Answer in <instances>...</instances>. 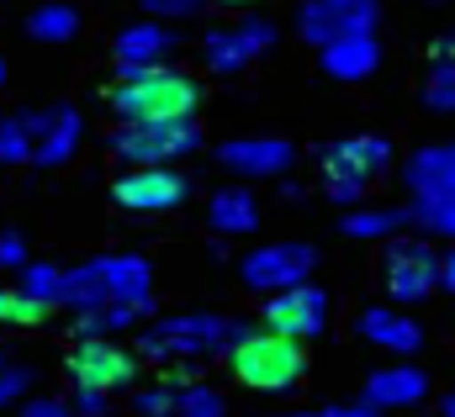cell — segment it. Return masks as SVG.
I'll return each instance as SVG.
<instances>
[{"instance_id":"obj_37","label":"cell","mask_w":455,"mask_h":417,"mask_svg":"<svg viewBox=\"0 0 455 417\" xmlns=\"http://www.w3.org/2000/svg\"><path fill=\"white\" fill-rule=\"evenodd\" d=\"M440 417H455V391L451 397H440Z\"/></svg>"},{"instance_id":"obj_5","label":"cell","mask_w":455,"mask_h":417,"mask_svg":"<svg viewBox=\"0 0 455 417\" xmlns=\"http://www.w3.org/2000/svg\"><path fill=\"white\" fill-rule=\"evenodd\" d=\"M228 370H233L238 386H249V391H259V397H286V391L302 386L307 354H302L297 338H281V333H270V327L254 322V327L228 349Z\"/></svg>"},{"instance_id":"obj_11","label":"cell","mask_w":455,"mask_h":417,"mask_svg":"<svg viewBox=\"0 0 455 417\" xmlns=\"http://www.w3.org/2000/svg\"><path fill=\"white\" fill-rule=\"evenodd\" d=\"M281 43V27L270 16H238L228 27H212L202 37V64L212 75H243L254 59H265L270 48Z\"/></svg>"},{"instance_id":"obj_19","label":"cell","mask_w":455,"mask_h":417,"mask_svg":"<svg viewBox=\"0 0 455 417\" xmlns=\"http://www.w3.org/2000/svg\"><path fill=\"white\" fill-rule=\"evenodd\" d=\"M355 333H360L365 343L397 354V359H408V354L424 349V327L408 317V307H397V302H387V307H365L360 322H355Z\"/></svg>"},{"instance_id":"obj_21","label":"cell","mask_w":455,"mask_h":417,"mask_svg":"<svg viewBox=\"0 0 455 417\" xmlns=\"http://www.w3.org/2000/svg\"><path fill=\"white\" fill-rule=\"evenodd\" d=\"M207 222H212V232H223V238H249V232L259 227V201H254V191H249V185H223V191L207 201Z\"/></svg>"},{"instance_id":"obj_4","label":"cell","mask_w":455,"mask_h":417,"mask_svg":"<svg viewBox=\"0 0 455 417\" xmlns=\"http://www.w3.org/2000/svg\"><path fill=\"white\" fill-rule=\"evenodd\" d=\"M408 216L424 238L455 243V143H424L403 164Z\"/></svg>"},{"instance_id":"obj_12","label":"cell","mask_w":455,"mask_h":417,"mask_svg":"<svg viewBox=\"0 0 455 417\" xmlns=\"http://www.w3.org/2000/svg\"><path fill=\"white\" fill-rule=\"evenodd\" d=\"M329 317H334V296L307 280V286H291V291H281V296H265L259 327L307 343V338H323V333H329Z\"/></svg>"},{"instance_id":"obj_40","label":"cell","mask_w":455,"mask_h":417,"mask_svg":"<svg viewBox=\"0 0 455 417\" xmlns=\"http://www.w3.org/2000/svg\"><path fill=\"white\" fill-rule=\"evenodd\" d=\"M223 5H249V0H223Z\"/></svg>"},{"instance_id":"obj_38","label":"cell","mask_w":455,"mask_h":417,"mask_svg":"<svg viewBox=\"0 0 455 417\" xmlns=\"http://www.w3.org/2000/svg\"><path fill=\"white\" fill-rule=\"evenodd\" d=\"M5 80H11V69H5V53H0V90H5Z\"/></svg>"},{"instance_id":"obj_7","label":"cell","mask_w":455,"mask_h":417,"mask_svg":"<svg viewBox=\"0 0 455 417\" xmlns=\"http://www.w3.org/2000/svg\"><path fill=\"white\" fill-rule=\"evenodd\" d=\"M207 143V132L196 127V116L180 122H122L112 132V159L122 169H170L175 159L196 153Z\"/></svg>"},{"instance_id":"obj_15","label":"cell","mask_w":455,"mask_h":417,"mask_svg":"<svg viewBox=\"0 0 455 417\" xmlns=\"http://www.w3.org/2000/svg\"><path fill=\"white\" fill-rule=\"evenodd\" d=\"M191 196V180L175 169H122L112 185V201L132 216H164Z\"/></svg>"},{"instance_id":"obj_31","label":"cell","mask_w":455,"mask_h":417,"mask_svg":"<svg viewBox=\"0 0 455 417\" xmlns=\"http://www.w3.org/2000/svg\"><path fill=\"white\" fill-rule=\"evenodd\" d=\"M207 0H143V16H159V21H191L202 16Z\"/></svg>"},{"instance_id":"obj_6","label":"cell","mask_w":455,"mask_h":417,"mask_svg":"<svg viewBox=\"0 0 455 417\" xmlns=\"http://www.w3.org/2000/svg\"><path fill=\"white\" fill-rule=\"evenodd\" d=\"M392 169V143L381 132H349L323 148V196L334 207H360V196Z\"/></svg>"},{"instance_id":"obj_8","label":"cell","mask_w":455,"mask_h":417,"mask_svg":"<svg viewBox=\"0 0 455 417\" xmlns=\"http://www.w3.org/2000/svg\"><path fill=\"white\" fill-rule=\"evenodd\" d=\"M440 248H435V238H392L387 243V254H381V286H387V296L397 302V307H419V302H429L435 291H440Z\"/></svg>"},{"instance_id":"obj_22","label":"cell","mask_w":455,"mask_h":417,"mask_svg":"<svg viewBox=\"0 0 455 417\" xmlns=\"http://www.w3.org/2000/svg\"><path fill=\"white\" fill-rule=\"evenodd\" d=\"M403 227H413L408 207H349L339 216V232L355 243H392Z\"/></svg>"},{"instance_id":"obj_17","label":"cell","mask_w":455,"mask_h":417,"mask_svg":"<svg viewBox=\"0 0 455 417\" xmlns=\"http://www.w3.org/2000/svg\"><path fill=\"white\" fill-rule=\"evenodd\" d=\"M85 116L75 106H37V169H59L80 153Z\"/></svg>"},{"instance_id":"obj_39","label":"cell","mask_w":455,"mask_h":417,"mask_svg":"<svg viewBox=\"0 0 455 417\" xmlns=\"http://www.w3.org/2000/svg\"><path fill=\"white\" fill-rule=\"evenodd\" d=\"M286 417H329V413H286Z\"/></svg>"},{"instance_id":"obj_23","label":"cell","mask_w":455,"mask_h":417,"mask_svg":"<svg viewBox=\"0 0 455 417\" xmlns=\"http://www.w3.org/2000/svg\"><path fill=\"white\" fill-rule=\"evenodd\" d=\"M0 164H37V106L0 111Z\"/></svg>"},{"instance_id":"obj_36","label":"cell","mask_w":455,"mask_h":417,"mask_svg":"<svg viewBox=\"0 0 455 417\" xmlns=\"http://www.w3.org/2000/svg\"><path fill=\"white\" fill-rule=\"evenodd\" d=\"M440 291H451L455 296V243L445 248V259H440Z\"/></svg>"},{"instance_id":"obj_14","label":"cell","mask_w":455,"mask_h":417,"mask_svg":"<svg viewBox=\"0 0 455 417\" xmlns=\"http://www.w3.org/2000/svg\"><path fill=\"white\" fill-rule=\"evenodd\" d=\"M218 164L233 180H281L297 164V143L270 138V132H243V138L218 143Z\"/></svg>"},{"instance_id":"obj_2","label":"cell","mask_w":455,"mask_h":417,"mask_svg":"<svg viewBox=\"0 0 455 417\" xmlns=\"http://www.w3.org/2000/svg\"><path fill=\"white\" fill-rule=\"evenodd\" d=\"M64 307L101 312V307H148L154 312V264L143 254H101L69 270L64 280Z\"/></svg>"},{"instance_id":"obj_33","label":"cell","mask_w":455,"mask_h":417,"mask_svg":"<svg viewBox=\"0 0 455 417\" xmlns=\"http://www.w3.org/2000/svg\"><path fill=\"white\" fill-rule=\"evenodd\" d=\"M32 254H27V238L21 232H0V270H27Z\"/></svg>"},{"instance_id":"obj_9","label":"cell","mask_w":455,"mask_h":417,"mask_svg":"<svg viewBox=\"0 0 455 417\" xmlns=\"http://www.w3.org/2000/svg\"><path fill=\"white\" fill-rule=\"evenodd\" d=\"M64 375L75 381V391H132L138 375H143V359L138 349H122L112 338H75L69 354H64Z\"/></svg>"},{"instance_id":"obj_3","label":"cell","mask_w":455,"mask_h":417,"mask_svg":"<svg viewBox=\"0 0 455 417\" xmlns=\"http://www.w3.org/2000/svg\"><path fill=\"white\" fill-rule=\"evenodd\" d=\"M107 101H112L116 122H180V116H196V106H202V80L186 75V69H175V64L116 69Z\"/></svg>"},{"instance_id":"obj_24","label":"cell","mask_w":455,"mask_h":417,"mask_svg":"<svg viewBox=\"0 0 455 417\" xmlns=\"http://www.w3.org/2000/svg\"><path fill=\"white\" fill-rule=\"evenodd\" d=\"M27 37H32V43H75V37H80V11H75L69 0H43V5H32Z\"/></svg>"},{"instance_id":"obj_1","label":"cell","mask_w":455,"mask_h":417,"mask_svg":"<svg viewBox=\"0 0 455 417\" xmlns=\"http://www.w3.org/2000/svg\"><path fill=\"white\" fill-rule=\"evenodd\" d=\"M249 333V322H233L223 312H175L154 317L138 333V359L143 365H202L212 354H228L238 338Z\"/></svg>"},{"instance_id":"obj_28","label":"cell","mask_w":455,"mask_h":417,"mask_svg":"<svg viewBox=\"0 0 455 417\" xmlns=\"http://www.w3.org/2000/svg\"><path fill=\"white\" fill-rule=\"evenodd\" d=\"M48 317H53L48 302L27 296L21 286H0V327H37V322H48Z\"/></svg>"},{"instance_id":"obj_26","label":"cell","mask_w":455,"mask_h":417,"mask_svg":"<svg viewBox=\"0 0 455 417\" xmlns=\"http://www.w3.org/2000/svg\"><path fill=\"white\" fill-rule=\"evenodd\" d=\"M175 417H228V402L196 375V365H180V402Z\"/></svg>"},{"instance_id":"obj_29","label":"cell","mask_w":455,"mask_h":417,"mask_svg":"<svg viewBox=\"0 0 455 417\" xmlns=\"http://www.w3.org/2000/svg\"><path fill=\"white\" fill-rule=\"evenodd\" d=\"M424 106L440 111V116H455V59H435L429 75H424Z\"/></svg>"},{"instance_id":"obj_32","label":"cell","mask_w":455,"mask_h":417,"mask_svg":"<svg viewBox=\"0 0 455 417\" xmlns=\"http://www.w3.org/2000/svg\"><path fill=\"white\" fill-rule=\"evenodd\" d=\"M11 417H75V402H59V397H27Z\"/></svg>"},{"instance_id":"obj_10","label":"cell","mask_w":455,"mask_h":417,"mask_svg":"<svg viewBox=\"0 0 455 417\" xmlns=\"http://www.w3.org/2000/svg\"><path fill=\"white\" fill-rule=\"evenodd\" d=\"M318 270V248L313 243H259L238 259V280L254 296H281L291 286H307Z\"/></svg>"},{"instance_id":"obj_30","label":"cell","mask_w":455,"mask_h":417,"mask_svg":"<svg viewBox=\"0 0 455 417\" xmlns=\"http://www.w3.org/2000/svg\"><path fill=\"white\" fill-rule=\"evenodd\" d=\"M27 386H32V365L11 359L5 343H0V413L16 407V402H27Z\"/></svg>"},{"instance_id":"obj_27","label":"cell","mask_w":455,"mask_h":417,"mask_svg":"<svg viewBox=\"0 0 455 417\" xmlns=\"http://www.w3.org/2000/svg\"><path fill=\"white\" fill-rule=\"evenodd\" d=\"M64 280H69V270H59V264H48V259H32L27 270H16V286H21L27 296L48 302V307H64Z\"/></svg>"},{"instance_id":"obj_18","label":"cell","mask_w":455,"mask_h":417,"mask_svg":"<svg viewBox=\"0 0 455 417\" xmlns=\"http://www.w3.org/2000/svg\"><path fill=\"white\" fill-rule=\"evenodd\" d=\"M424 397H429V375H424L419 365H408V359L381 365V370L365 375V402H371L376 413H408V407H419Z\"/></svg>"},{"instance_id":"obj_13","label":"cell","mask_w":455,"mask_h":417,"mask_svg":"<svg viewBox=\"0 0 455 417\" xmlns=\"http://www.w3.org/2000/svg\"><path fill=\"white\" fill-rule=\"evenodd\" d=\"M376 21H381V0H302L297 5V32L318 53L339 37L376 32Z\"/></svg>"},{"instance_id":"obj_20","label":"cell","mask_w":455,"mask_h":417,"mask_svg":"<svg viewBox=\"0 0 455 417\" xmlns=\"http://www.w3.org/2000/svg\"><path fill=\"white\" fill-rule=\"evenodd\" d=\"M318 64H323L329 80H339V85H360V80H371V75L381 69V43H376V32H355V37L329 43V48L318 53Z\"/></svg>"},{"instance_id":"obj_34","label":"cell","mask_w":455,"mask_h":417,"mask_svg":"<svg viewBox=\"0 0 455 417\" xmlns=\"http://www.w3.org/2000/svg\"><path fill=\"white\" fill-rule=\"evenodd\" d=\"M107 413H112L107 391H75V417H107Z\"/></svg>"},{"instance_id":"obj_25","label":"cell","mask_w":455,"mask_h":417,"mask_svg":"<svg viewBox=\"0 0 455 417\" xmlns=\"http://www.w3.org/2000/svg\"><path fill=\"white\" fill-rule=\"evenodd\" d=\"M148 317V307H101V312L75 317V338H122Z\"/></svg>"},{"instance_id":"obj_16","label":"cell","mask_w":455,"mask_h":417,"mask_svg":"<svg viewBox=\"0 0 455 417\" xmlns=\"http://www.w3.org/2000/svg\"><path fill=\"white\" fill-rule=\"evenodd\" d=\"M180 43H175V32H170V21H159V16H143V21H132V27H122L112 43V59L116 69H154V64H170V53H175Z\"/></svg>"},{"instance_id":"obj_35","label":"cell","mask_w":455,"mask_h":417,"mask_svg":"<svg viewBox=\"0 0 455 417\" xmlns=\"http://www.w3.org/2000/svg\"><path fill=\"white\" fill-rule=\"evenodd\" d=\"M323 413H329V417H381L365 397H360V402H334V407H323Z\"/></svg>"}]
</instances>
